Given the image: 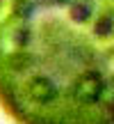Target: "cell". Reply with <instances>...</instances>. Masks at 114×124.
<instances>
[{"instance_id":"6da1fadb","label":"cell","mask_w":114,"mask_h":124,"mask_svg":"<svg viewBox=\"0 0 114 124\" xmlns=\"http://www.w3.org/2000/svg\"><path fill=\"white\" fill-rule=\"evenodd\" d=\"M0 108L16 124H114V0H0Z\"/></svg>"}]
</instances>
